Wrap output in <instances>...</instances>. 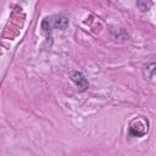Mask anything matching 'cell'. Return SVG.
I'll list each match as a JSON object with an SVG mask.
<instances>
[{
	"label": "cell",
	"instance_id": "5",
	"mask_svg": "<svg viewBox=\"0 0 156 156\" xmlns=\"http://www.w3.org/2000/svg\"><path fill=\"white\" fill-rule=\"evenodd\" d=\"M136 6L139 7L140 11H143V12H147V11L150 10V7L152 6V1L140 0V1H136Z\"/></svg>",
	"mask_w": 156,
	"mask_h": 156
},
{
	"label": "cell",
	"instance_id": "2",
	"mask_svg": "<svg viewBox=\"0 0 156 156\" xmlns=\"http://www.w3.org/2000/svg\"><path fill=\"white\" fill-rule=\"evenodd\" d=\"M71 80L76 84V87H77L80 91L87 90L88 87H89V83H88L87 78L83 76V73H80V72H78V71H73V72L71 73Z\"/></svg>",
	"mask_w": 156,
	"mask_h": 156
},
{
	"label": "cell",
	"instance_id": "6",
	"mask_svg": "<svg viewBox=\"0 0 156 156\" xmlns=\"http://www.w3.org/2000/svg\"><path fill=\"white\" fill-rule=\"evenodd\" d=\"M146 72L150 78H156V63H150L146 66Z\"/></svg>",
	"mask_w": 156,
	"mask_h": 156
},
{
	"label": "cell",
	"instance_id": "4",
	"mask_svg": "<svg viewBox=\"0 0 156 156\" xmlns=\"http://www.w3.org/2000/svg\"><path fill=\"white\" fill-rule=\"evenodd\" d=\"M52 24H54V28H58V29L63 30L68 26V18L65 17V16H62V15L54 16L52 17Z\"/></svg>",
	"mask_w": 156,
	"mask_h": 156
},
{
	"label": "cell",
	"instance_id": "3",
	"mask_svg": "<svg viewBox=\"0 0 156 156\" xmlns=\"http://www.w3.org/2000/svg\"><path fill=\"white\" fill-rule=\"evenodd\" d=\"M52 29H54V24H52V17H45L41 22V30L43 33L46 35L48 40L51 39V34H52Z\"/></svg>",
	"mask_w": 156,
	"mask_h": 156
},
{
	"label": "cell",
	"instance_id": "1",
	"mask_svg": "<svg viewBox=\"0 0 156 156\" xmlns=\"http://www.w3.org/2000/svg\"><path fill=\"white\" fill-rule=\"evenodd\" d=\"M147 132V119L139 117L130 122L129 124V135L130 136H143Z\"/></svg>",
	"mask_w": 156,
	"mask_h": 156
}]
</instances>
